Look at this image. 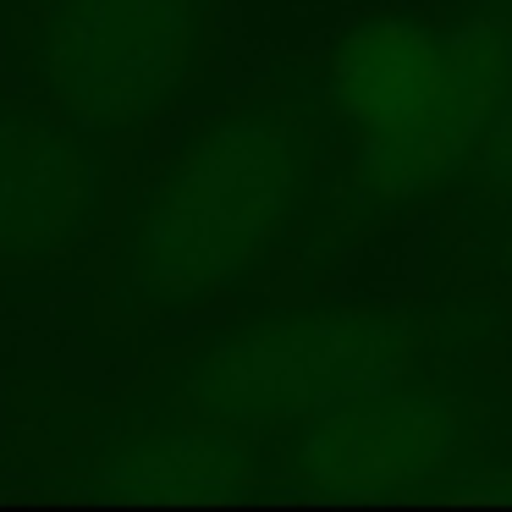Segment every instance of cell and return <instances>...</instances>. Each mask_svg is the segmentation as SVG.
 Wrapping results in <instances>:
<instances>
[{"mask_svg": "<svg viewBox=\"0 0 512 512\" xmlns=\"http://www.w3.org/2000/svg\"><path fill=\"white\" fill-rule=\"evenodd\" d=\"M507 331L512 309L468 292H435L424 303L254 309L188 347L138 397L276 441L287 424L391 386L424 364L496 353Z\"/></svg>", "mask_w": 512, "mask_h": 512, "instance_id": "2", "label": "cell"}, {"mask_svg": "<svg viewBox=\"0 0 512 512\" xmlns=\"http://www.w3.org/2000/svg\"><path fill=\"white\" fill-rule=\"evenodd\" d=\"M512 89V0H468L452 17V61L435 94L391 133L342 149V177L325 226V254L342 237L408 215L413 204L452 199L468 182Z\"/></svg>", "mask_w": 512, "mask_h": 512, "instance_id": "4", "label": "cell"}, {"mask_svg": "<svg viewBox=\"0 0 512 512\" xmlns=\"http://www.w3.org/2000/svg\"><path fill=\"white\" fill-rule=\"evenodd\" d=\"M331 204L336 144L287 94L221 111L127 199L105 298L127 320L232 298L298 237L325 254Z\"/></svg>", "mask_w": 512, "mask_h": 512, "instance_id": "1", "label": "cell"}, {"mask_svg": "<svg viewBox=\"0 0 512 512\" xmlns=\"http://www.w3.org/2000/svg\"><path fill=\"white\" fill-rule=\"evenodd\" d=\"M281 496H512V391L485 358L424 364L276 435Z\"/></svg>", "mask_w": 512, "mask_h": 512, "instance_id": "3", "label": "cell"}, {"mask_svg": "<svg viewBox=\"0 0 512 512\" xmlns=\"http://www.w3.org/2000/svg\"><path fill=\"white\" fill-rule=\"evenodd\" d=\"M210 0H39L34 78L56 105L138 133L193 83Z\"/></svg>", "mask_w": 512, "mask_h": 512, "instance_id": "5", "label": "cell"}, {"mask_svg": "<svg viewBox=\"0 0 512 512\" xmlns=\"http://www.w3.org/2000/svg\"><path fill=\"white\" fill-rule=\"evenodd\" d=\"M452 221L468 265L512 287V193H452Z\"/></svg>", "mask_w": 512, "mask_h": 512, "instance_id": "9", "label": "cell"}, {"mask_svg": "<svg viewBox=\"0 0 512 512\" xmlns=\"http://www.w3.org/2000/svg\"><path fill=\"white\" fill-rule=\"evenodd\" d=\"M457 193H512V89L501 100L496 122H490V138L479 149L474 171H468V182Z\"/></svg>", "mask_w": 512, "mask_h": 512, "instance_id": "10", "label": "cell"}, {"mask_svg": "<svg viewBox=\"0 0 512 512\" xmlns=\"http://www.w3.org/2000/svg\"><path fill=\"white\" fill-rule=\"evenodd\" d=\"M452 61V17H369L347 28L320 67L287 72L281 94L331 138L336 149H353L375 133L402 127Z\"/></svg>", "mask_w": 512, "mask_h": 512, "instance_id": "8", "label": "cell"}, {"mask_svg": "<svg viewBox=\"0 0 512 512\" xmlns=\"http://www.w3.org/2000/svg\"><path fill=\"white\" fill-rule=\"evenodd\" d=\"M116 133L67 105L0 100V265H56L111 221Z\"/></svg>", "mask_w": 512, "mask_h": 512, "instance_id": "7", "label": "cell"}, {"mask_svg": "<svg viewBox=\"0 0 512 512\" xmlns=\"http://www.w3.org/2000/svg\"><path fill=\"white\" fill-rule=\"evenodd\" d=\"M78 424L83 430L61 441V468L72 490L116 501L281 496V463L270 435H243L232 424L155 408L144 397H133L122 413Z\"/></svg>", "mask_w": 512, "mask_h": 512, "instance_id": "6", "label": "cell"}]
</instances>
